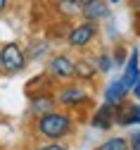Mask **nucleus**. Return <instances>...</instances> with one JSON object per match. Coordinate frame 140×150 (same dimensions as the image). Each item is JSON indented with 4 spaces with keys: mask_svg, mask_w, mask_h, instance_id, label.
Listing matches in <instances>:
<instances>
[{
    "mask_svg": "<svg viewBox=\"0 0 140 150\" xmlns=\"http://www.w3.org/2000/svg\"><path fill=\"white\" fill-rule=\"evenodd\" d=\"M128 96H131V91H128V86L124 83L121 76L107 81L105 88H102V103H107V105H112V107H121V105L128 100Z\"/></svg>",
    "mask_w": 140,
    "mask_h": 150,
    "instance_id": "obj_6",
    "label": "nucleus"
},
{
    "mask_svg": "<svg viewBox=\"0 0 140 150\" xmlns=\"http://www.w3.org/2000/svg\"><path fill=\"white\" fill-rule=\"evenodd\" d=\"M90 126L97 131H109L112 126H116V107L102 103L100 107H95L93 117H90Z\"/></svg>",
    "mask_w": 140,
    "mask_h": 150,
    "instance_id": "obj_8",
    "label": "nucleus"
},
{
    "mask_svg": "<svg viewBox=\"0 0 140 150\" xmlns=\"http://www.w3.org/2000/svg\"><path fill=\"white\" fill-rule=\"evenodd\" d=\"M45 74L55 83L76 81V57L71 52H52L45 60Z\"/></svg>",
    "mask_w": 140,
    "mask_h": 150,
    "instance_id": "obj_5",
    "label": "nucleus"
},
{
    "mask_svg": "<svg viewBox=\"0 0 140 150\" xmlns=\"http://www.w3.org/2000/svg\"><path fill=\"white\" fill-rule=\"evenodd\" d=\"M140 124V103H124L121 107H116V126H133Z\"/></svg>",
    "mask_w": 140,
    "mask_h": 150,
    "instance_id": "obj_13",
    "label": "nucleus"
},
{
    "mask_svg": "<svg viewBox=\"0 0 140 150\" xmlns=\"http://www.w3.org/2000/svg\"><path fill=\"white\" fill-rule=\"evenodd\" d=\"M26 64H29V57L22 43L17 41L0 43V74L3 76H17L26 69Z\"/></svg>",
    "mask_w": 140,
    "mask_h": 150,
    "instance_id": "obj_4",
    "label": "nucleus"
},
{
    "mask_svg": "<svg viewBox=\"0 0 140 150\" xmlns=\"http://www.w3.org/2000/svg\"><path fill=\"white\" fill-rule=\"evenodd\" d=\"M112 55H114V64L124 69V64H126V60H128V52H126V48H124V45H116V48L112 50Z\"/></svg>",
    "mask_w": 140,
    "mask_h": 150,
    "instance_id": "obj_18",
    "label": "nucleus"
},
{
    "mask_svg": "<svg viewBox=\"0 0 140 150\" xmlns=\"http://www.w3.org/2000/svg\"><path fill=\"white\" fill-rule=\"evenodd\" d=\"M52 10L62 22H76V19H81L83 5L78 0H52Z\"/></svg>",
    "mask_w": 140,
    "mask_h": 150,
    "instance_id": "obj_10",
    "label": "nucleus"
},
{
    "mask_svg": "<svg viewBox=\"0 0 140 150\" xmlns=\"http://www.w3.org/2000/svg\"><path fill=\"white\" fill-rule=\"evenodd\" d=\"M107 3H109V5H119V3H121V0H107Z\"/></svg>",
    "mask_w": 140,
    "mask_h": 150,
    "instance_id": "obj_24",
    "label": "nucleus"
},
{
    "mask_svg": "<svg viewBox=\"0 0 140 150\" xmlns=\"http://www.w3.org/2000/svg\"><path fill=\"white\" fill-rule=\"evenodd\" d=\"M7 5H10V0H0V17L5 14V10H7Z\"/></svg>",
    "mask_w": 140,
    "mask_h": 150,
    "instance_id": "obj_23",
    "label": "nucleus"
},
{
    "mask_svg": "<svg viewBox=\"0 0 140 150\" xmlns=\"http://www.w3.org/2000/svg\"><path fill=\"white\" fill-rule=\"evenodd\" d=\"M97 76H100V71H97V64H95L93 55H81V57H76V81L90 86Z\"/></svg>",
    "mask_w": 140,
    "mask_h": 150,
    "instance_id": "obj_9",
    "label": "nucleus"
},
{
    "mask_svg": "<svg viewBox=\"0 0 140 150\" xmlns=\"http://www.w3.org/2000/svg\"><path fill=\"white\" fill-rule=\"evenodd\" d=\"M78 3H81V5H88V3H93V0H78Z\"/></svg>",
    "mask_w": 140,
    "mask_h": 150,
    "instance_id": "obj_25",
    "label": "nucleus"
},
{
    "mask_svg": "<svg viewBox=\"0 0 140 150\" xmlns=\"http://www.w3.org/2000/svg\"><path fill=\"white\" fill-rule=\"evenodd\" d=\"M83 19H90V22H109L112 19V10H109V3L107 0H93V3L83 5V12H81Z\"/></svg>",
    "mask_w": 140,
    "mask_h": 150,
    "instance_id": "obj_11",
    "label": "nucleus"
},
{
    "mask_svg": "<svg viewBox=\"0 0 140 150\" xmlns=\"http://www.w3.org/2000/svg\"><path fill=\"white\" fill-rule=\"evenodd\" d=\"M133 33L140 36V12H133Z\"/></svg>",
    "mask_w": 140,
    "mask_h": 150,
    "instance_id": "obj_21",
    "label": "nucleus"
},
{
    "mask_svg": "<svg viewBox=\"0 0 140 150\" xmlns=\"http://www.w3.org/2000/svg\"><path fill=\"white\" fill-rule=\"evenodd\" d=\"M74 131H76L74 112L59 110V107L33 119V136L41 141H64Z\"/></svg>",
    "mask_w": 140,
    "mask_h": 150,
    "instance_id": "obj_1",
    "label": "nucleus"
},
{
    "mask_svg": "<svg viewBox=\"0 0 140 150\" xmlns=\"http://www.w3.org/2000/svg\"><path fill=\"white\" fill-rule=\"evenodd\" d=\"M100 36V24L90 22V19H76L74 24H69L67 33H64V43L69 50H88Z\"/></svg>",
    "mask_w": 140,
    "mask_h": 150,
    "instance_id": "obj_3",
    "label": "nucleus"
},
{
    "mask_svg": "<svg viewBox=\"0 0 140 150\" xmlns=\"http://www.w3.org/2000/svg\"><path fill=\"white\" fill-rule=\"evenodd\" d=\"M93 57H95V64H97V71H100V74H109V71L116 67L112 50H97Z\"/></svg>",
    "mask_w": 140,
    "mask_h": 150,
    "instance_id": "obj_15",
    "label": "nucleus"
},
{
    "mask_svg": "<svg viewBox=\"0 0 140 150\" xmlns=\"http://www.w3.org/2000/svg\"><path fill=\"white\" fill-rule=\"evenodd\" d=\"M57 110V100L52 91H41V93H31L29 96V115L36 119L41 115H48V112Z\"/></svg>",
    "mask_w": 140,
    "mask_h": 150,
    "instance_id": "obj_7",
    "label": "nucleus"
},
{
    "mask_svg": "<svg viewBox=\"0 0 140 150\" xmlns=\"http://www.w3.org/2000/svg\"><path fill=\"white\" fill-rule=\"evenodd\" d=\"M138 76H140V48H131L128 50V60H126V64L121 69V79L128 86V91L138 81Z\"/></svg>",
    "mask_w": 140,
    "mask_h": 150,
    "instance_id": "obj_12",
    "label": "nucleus"
},
{
    "mask_svg": "<svg viewBox=\"0 0 140 150\" xmlns=\"http://www.w3.org/2000/svg\"><path fill=\"white\" fill-rule=\"evenodd\" d=\"M126 5H128L133 12H140V0H126Z\"/></svg>",
    "mask_w": 140,
    "mask_h": 150,
    "instance_id": "obj_22",
    "label": "nucleus"
},
{
    "mask_svg": "<svg viewBox=\"0 0 140 150\" xmlns=\"http://www.w3.org/2000/svg\"><path fill=\"white\" fill-rule=\"evenodd\" d=\"M33 150H71V148L64 145L62 141H43V143H38Z\"/></svg>",
    "mask_w": 140,
    "mask_h": 150,
    "instance_id": "obj_17",
    "label": "nucleus"
},
{
    "mask_svg": "<svg viewBox=\"0 0 140 150\" xmlns=\"http://www.w3.org/2000/svg\"><path fill=\"white\" fill-rule=\"evenodd\" d=\"M131 98H133L135 103H140V76H138V81L131 86Z\"/></svg>",
    "mask_w": 140,
    "mask_h": 150,
    "instance_id": "obj_20",
    "label": "nucleus"
},
{
    "mask_svg": "<svg viewBox=\"0 0 140 150\" xmlns=\"http://www.w3.org/2000/svg\"><path fill=\"white\" fill-rule=\"evenodd\" d=\"M95 150H128V138L126 136H109L100 143Z\"/></svg>",
    "mask_w": 140,
    "mask_h": 150,
    "instance_id": "obj_16",
    "label": "nucleus"
},
{
    "mask_svg": "<svg viewBox=\"0 0 140 150\" xmlns=\"http://www.w3.org/2000/svg\"><path fill=\"white\" fill-rule=\"evenodd\" d=\"M55 100H57V107L59 110L78 112V110H83V107H88L93 103V93L81 81H69V83H57Z\"/></svg>",
    "mask_w": 140,
    "mask_h": 150,
    "instance_id": "obj_2",
    "label": "nucleus"
},
{
    "mask_svg": "<svg viewBox=\"0 0 140 150\" xmlns=\"http://www.w3.org/2000/svg\"><path fill=\"white\" fill-rule=\"evenodd\" d=\"M26 57H29V62L48 60L50 57V43L48 41H31L26 45Z\"/></svg>",
    "mask_w": 140,
    "mask_h": 150,
    "instance_id": "obj_14",
    "label": "nucleus"
},
{
    "mask_svg": "<svg viewBox=\"0 0 140 150\" xmlns=\"http://www.w3.org/2000/svg\"><path fill=\"white\" fill-rule=\"evenodd\" d=\"M128 150H140V129L128 136Z\"/></svg>",
    "mask_w": 140,
    "mask_h": 150,
    "instance_id": "obj_19",
    "label": "nucleus"
}]
</instances>
